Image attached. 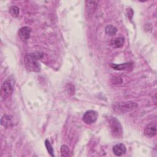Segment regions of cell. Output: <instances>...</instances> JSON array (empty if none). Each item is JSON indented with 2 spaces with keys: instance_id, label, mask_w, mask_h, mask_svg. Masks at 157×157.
Segmentation results:
<instances>
[{
  "instance_id": "11",
  "label": "cell",
  "mask_w": 157,
  "mask_h": 157,
  "mask_svg": "<svg viewBox=\"0 0 157 157\" xmlns=\"http://www.w3.org/2000/svg\"><path fill=\"white\" fill-rule=\"evenodd\" d=\"M131 63H126L123 64H110V66L115 70L118 71H122V70H127L128 69H130L132 66Z\"/></svg>"
},
{
  "instance_id": "12",
  "label": "cell",
  "mask_w": 157,
  "mask_h": 157,
  "mask_svg": "<svg viewBox=\"0 0 157 157\" xmlns=\"http://www.w3.org/2000/svg\"><path fill=\"white\" fill-rule=\"evenodd\" d=\"M124 44V38L123 37H120L115 38L111 40L110 45L115 48H120L123 46Z\"/></svg>"
},
{
  "instance_id": "4",
  "label": "cell",
  "mask_w": 157,
  "mask_h": 157,
  "mask_svg": "<svg viewBox=\"0 0 157 157\" xmlns=\"http://www.w3.org/2000/svg\"><path fill=\"white\" fill-rule=\"evenodd\" d=\"M13 86L11 82L9 80H6L2 83L1 88V97L3 99H5L9 97L13 92Z\"/></svg>"
},
{
  "instance_id": "7",
  "label": "cell",
  "mask_w": 157,
  "mask_h": 157,
  "mask_svg": "<svg viewBox=\"0 0 157 157\" xmlns=\"http://www.w3.org/2000/svg\"><path fill=\"white\" fill-rule=\"evenodd\" d=\"M144 134L148 137H153L156 134V124L153 122L148 123L144 129Z\"/></svg>"
},
{
  "instance_id": "14",
  "label": "cell",
  "mask_w": 157,
  "mask_h": 157,
  "mask_svg": "<svg viewBox=\"0 0 157 157\" xmlns=\"http://www.w3.org/2000/svg\"><path fill=\"white\" fill-rule=\"evenodd\" d=\"M19 8L17 6H12L9 8V13L13 17H17L19 15Z\"/></svg>"
},
{
  "instance_id": "8",
  "label": "cell",
  "mask_w": 157,
  "mask_h": 157,
  "mask_svg": "<svg viewBox=\"0 0 157 157\" xmlns=\"http://www.w3.org/2000/svg\"><path fill=\"white\" fill-rule=\"evenodd\" d=\"M31 28L28 27V26H24L21 28L18 32V36L20 38L23 40L26 41L28 40L30 37L31 36Z\"/></svg>"
},
{
  "instance_id": "17",
  "label": "cell",
  "mask_w": 157,
  "mask_h": 157,
  "mask_svg": "<svg viewBox=\"0 0 157 157\" xmlns=\"http://www.w3.org/2000/svg\"><path fill=\"white\" fill-rule=\"evenodd\" d=\"M127 12H128V17H129V20H131V18L133 16V10L131 9H129L127 10Z\"/></svg>"
},
{
  "instance_id": "10",
  "label": "cell",
  "mask_w": 157,
  "mask_h": 157,
  "mask_svg": "<svg viewBox=\"0 0 157 157\" xmlns=\"http://www.w3.org/2000/svg\"><path fill=\"white\" fill-rule=\"evenodd\" d=\"M13 123V118L11 115H4L2 116L1 120V124L2 126L6 128H9Z\"/></svg>"
},
{
  "instance_id": "9",
  "label": "cell",
  "mask_w": 157,
  "mask_h": 157,
  "mask_svg": "<svg viewBox=\"0 0 157 157\" xmlns=\"http://www.w3.org/2000/svg\"><path fill=\"white\" fill-rule=\"evenodd\" d=\"M112 151L115 155L120 156L126 153V148L123 144H118L113 147Z\"/></svg>"
},
{
  "instance_id": "16",
  "label": "cell",
  "mask_w": 157,
  "mask_h": 157,
  "mask_svg": "<svg viewBox=\"0 0 157 157\" xmlns=\"http://www.w3.org/2000/svg\"><path fill=\"white\" fill-rule=\"evenodd\" d=\"M61 156L67 157L69 155V150L67 145H63L61 147Z\"/></svg>"
},
{
  "instance_id": "2",
  "label": "cell",
  "mask_w": 157,
  "mask_h": 157,
  "mask_svg": "<svg viewBox=\"0 0 157 157\" xmlns=\"http://www.w3.org/2000/svg\"><path fill=\"white\" fill-rule=\"evenodd\" d=\"M138 107L137 103L133 101L117 102L112 105V109L117 113H125Z\"/></svg>"
},
{
  "instance_id": "13",
  "label": "cell",
  "mask_w": 157,
  "mask_h": 157,
  "mask_svg": "<svg viewBox=\"0 0 157 157\" xmlns=\"http://www.w3.org/2000/svg\"><path fill=\"white\" fill-rule=\"evenodd\" d=\"M105 32L109 36H114L117 32V28L113 25H108L105 28Z\"/></svg>"
},
{
  "instance_id": "3",
  "label": "cell",
  "mask_w": 157,
  "mask_h": 157,
  "mask_svg": "<svg viewBox=\"0 0 157 157\" xmlns=\"http://www.w3.org/2000/svg\"><path fill=\"white\" fill-rule=\"evenodd\" d=\"M109 125L112 136L117 139L121 138L123 132L120 121L115 117H112L109 120Z\"/></svg>"
},
{
  "instance_id": "15",
  "label": "cell",
  "mask_w": 157,
  "mask_h": 157,
  "mask_svg": "<svg viewBox=\"0 0 157 157\" xmlns=\"http://www.w3.org/2000/svg\"><path fill=\"white\" fill-rule=\"evenodd\" d=\"M45 145L46 147V148L48 152V153L52 156H54V150L52 146V145L50 144L49 140L48 139H46L45 140Z\"/></svg>"
},
{
  "instance_id": "1",
  "label": "cell",
  "mask_w": 157,
  "mask_h": 157,
  "mask_svg": "<svg viewBox=\"0 0 157 157\" xmlns=\"http://www.w3.org/2000/svg\"><path fill=\"white\" fill-rule=\"evenodd\" d=\"M43 57L42 53L34 52L27 53L24 57V63L26 68L33 72H39L40 71V64L38 60Z\"/></svg>"
},
{
  "instance_id": "6",
  "label": "cell",
  "mask_w": 157,
  "mask_h": 157,
  "mask_svg": "<svg viewBox=\"0 0 157 157\" xmlns=\"http://www.w3.org/2000/svg\"><path fill=\"white\" fill-rule=\"evenodd\" d=\"M98 1H85V12L88 17L93 15L96 10Z\"/></svg>"
},
{
  "instance_id": "5",
  "label": "cell",
  "mask_w": 157,
  "mask_h": 157,
  "mask_svg": "<svg viewBox=\"0 0 157 157\" xmlns=\"http://www.w3.org/2000/svg\"><path fill=\"white\" fill-rule=\"evenodd\" d=\"M98 117V113L93 110L86 111L82 117L83 122L87 124H91L96 122Z\"/></svg>"
}]
</instances>
